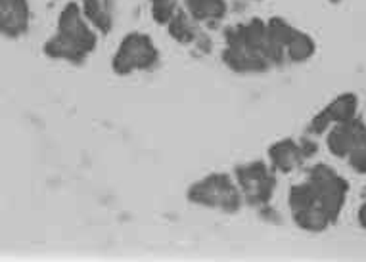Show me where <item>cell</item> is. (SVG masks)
<instances>
[{
	"mask_svg": "<svg viewBox=\"0 0 366 262\" xmlns=\"http://www.w3.org/2000/svg\"><path fill=\"white\" fill-rule=\"evenodd\" d=\"M349 191L347 180L328 165H315L309 178L290 191L292 218L307 232H325L342 213Z\"/></svg>",
	"mask_w": 366,
	"mask_h": 262,
	"instance_id": "1",
	"label": "cell"
},
{
	"mask_svg": "<svg viewBox=\"0 0 366 262\" xmlns=\"http://www.w3.org/2000/svg\"><path fill=\"white\" fill-rule=\"evenodd\" d=\"M286 58V48L270 35L269 25L253 19L227 31V48L222 61L232 71L257 73L269 67L280 66Z\"/></svg>",
	"mask_w": 366,
	"mask_h": 262,
	"instance_id": "2",
	"label": "cell"
},
{
	"mask_svg": "<svg viewBox=\"0 0 366 262\" xmlns=\"http://www.w3.org/2000/svg\"><path fill=\"white\" fill-rule=\"evenodd\" d=\"M97 48V35L84 21L83 10L77 4H67L58 19L56 35L44 44V54L56 60L81 64Z\"/></svg>",
	"mask_w": 366,
	"mask_h": 262,
	"instance_id": "3",
	"label": "cell"
},
{
	"mask_svg": "<svg viewBox=\"0 0 366 262\" xmlns=\"http://www.w3.org/2000/svg\"><path fill=\"white\" fill-rule=\"evenodd\" d=\"M188 201L202 207L219 208L224 213H236L242 207L244 196L227 174H209L204 180L190 186Z\"/></svg>",
	"mask_w": 366,
	"mask_h": 262,
	"instance_id": "4",
	"label": "cell"
},
{
	"mask_svg": "<svg viewBox=\"0 0 366 262\" xmlns=\"http://www.w3.org/2000/svg\"><path fill=\"white\" fill-rule=\"evenodd\" d=\"M157 64V48L148 35L131 33L123 39L114 56V71L119 75L152 69Z\"/></svg>",
	"mask_w": 366,
	"mask_h": 262,
	"instance_id": "5",
	"label": "cell"
},
{
	"mask_svg": "<svg viewBox=\"0 0 366 262\" xmlns=\"http://www.w3.org/2000/svg\"><path fill=\"white\" fill-rule=\"evenodd\" d=\"M236 180L240 186L244 201L252 207H264L270 201L277 186L274 173L261 161H253L236 168Z\"/></svg>",
	"mask_w": 366,
	"mask_h": 262,
	"instance_id": "6",
	"label": "cell"
},
{
	"mask_svg": "<svg viewBox=\"0 0 366 262\" xmlns=\"http://www.w3.org/2000/svg\"><path fill=\"white\" fill-rule=\"evenodd\" d=\"M357 115V96L342 94L328 104L322 111L312 117L309 123V134H322L332 125H340L345 121L353 119Z\"/></svg>",
	"mask_w": 366,
	"mask_h": 262,
	"instance_id": "7",
	"label": "cell"
},
{
	"mask_svg": "<svg viewBox=\"0 0 366 262\" xmlns=\"http://www.w3.org/2000/svg\"><path fill=\"white\" fill-rule=\"evenodd\" d=\"M0 29L8 39H18L29 29L27 0H0Z\"/></svg>",
	"mask_w": 366,
	"mask_h": 262,
	"instance_id": "8",
	"label": "cell"
},
{
	"mask_svg": "<svg viewBox=\"0 0 366 262\" xmlns=\"http://www.w3.org/2000/svg\"><path fill=\"white\" fill-rule=\"evenodd\" d=\"M366 134V125L360 119L353 117V119L340 123L334 126V131L328 134V149L332 155L347 159V155L351 153V149L359 143V140Z\"/></svg>",
	"mask_w": 366,
	"mask_h": 262,
	"instance_id": "9",
	"label": "cell"
},
{
	"mask_svg": "<svg viewBox=\"0 0 366 262\" xmlns=\"http://www.w3.org/2000/svg\"><path fill=\"white\" fill-rule=\"evenodd\" d=\"M269 159L272 168H277L278 173H292L294 168H297L305 161L307 157L303 153L301 142L297 143L292 138H286V140H280L270 146Z\"/></svg>",
	"mask_w": 366,
	"mask_h": 262,
	"instance_id": "10",
	"label": "cell"
},
{
	"mask_svg": "<svg viewBox=\"0 0 366 262\" xmlns=\"http://www.w3.org/2000/svg\"><path fill=\"white\" fill-rule=\"evenodd\" d=\"M184 6L196 21H219L227 14L224 0H184Z\"/></svg>",
	"mask_w": 366,
	"mask_h": 262,
	"instance_id": "11",
	"label": "cell"
},
{
	"mask_svg": "<svg viewBox=\"0 0 366 262\" xmlns=\"http://www.w3.org/2000/svg\"><path fill=\"white\" fill-rule=\"evenodd\" d=\"M83 14L102 33L112 29V0H83Z\"/></svg>",
	"mask_w": 366,
	"mask_h": 262,
	"instance_id": "12",
	"label": "cell"
},
{
	"mask_svg": "<svg viewBox=\"0 0 366 262\" xmlns=\"http://www.w3.org/2000/svg\"><path fill=\"white\" fill-rule=\"evenodd\" d=\"M312 54H315V42H312V39L305 35V33L297 31L294 39L286 46V58H290L292 61H305Z\"/></svg>",
	"mask_w": 366,
	"mask_h": 262,
	"instance_id": "13",
	"label": "cell"
},
{
	"mask_svg": "<svg viewBox=\"0 0 366 262\" xmlns=\"http://www.w3.org/2000/svg\"><path fill=\"white\" fill-rule=\"evenodd\" d=\"M169 33L177 39L179 42H192L196 33H194V27L190 24V19L184 12L177 10L174 16L169 19Z\"/></svg>",
	"mask_w": 366,
	"mask_h": 262,
	"instance_id": "14",
	"label": "cell"
},
{
	"mask_svg": "<svg viewBox=\"0 0 366 262\" xmlns=\"http://www.w3.org/2000/svg\"><path fill=\"white\" fill-rule=\"evenodd\" d=\"M177 12V0H152V14L157 24H169Z\"/></svg>",
	"mask_w": 366,
	"mask_h": 262,
	"instance_id": "15",
	"label": "cell"
},
{
	"mask_svg": "<svg viewBox=\"0 0 366 262\" xmlns=\"http://www.w3.org/2000/svg\"><path fill=\"white\" fill-rule=\"evenodd\" d=\"M349 165L353 167V171L365 174L366 173V134L359 140V143L351 149V153L347 155Z\"/></svg>",
	"mask_w": 366,
	"mask_h": 262,
	"instance_id": "16",
	"label": "cell"
},
{
	"mask_svg": "<svg viewBox=\"0 0 366 262\" xmlns=\"http://www.w3.org/2000/svg\"><path fill=\"white\" fill-rule=\"evenodd\" d=\"M359 222H360V226L366 228V203L360 207L359 211Z\"/></svg>",
	"mask_w": 366,
	"mask_h": 262,
	"instance_id": "17",
	"label": "cell"
},
{
	"mask_svg": "<svg viewBox=\"0 0 366 262\" xmlns=\"http://www.w3.org/2000/svg\"><path fill=\"white\" fill-rule=\"evenodd\" d=\"M332 2H340V0H332Z\"/></svg>",
	"mask_w": 366,
	"mask_h": 262,
	"instance_id": "18",
	"label": "cell"
}]
</instances>
